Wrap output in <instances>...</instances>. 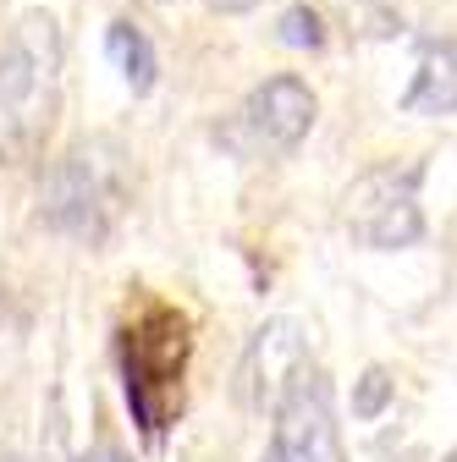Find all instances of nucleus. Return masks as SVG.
<instances>
[{"instance_id": "f257e3e1", "label": "nucleus", "mask_w": 457, "mask_h": 462, "mask_svg": "<svg viewBox=\"0 0 457 462\" xmlns=\"http://www.w3.org/2000/svg\"><path fill=\"white\" fill-rule=\"evenodd\" d=\"M61 110V28L28 12L0 50V165H28Z\"/></svg>"}, {"instance_id": "f03ea898", "label": "nucleus", "mask_w": 457, "mask_h": 462, "mask_svg": "<svg viewBox=\"0 0 457 462\" xmlns=\"http://www.w3.org/2000/svg\"><path fill=\"white\" fill-rule=\"evenodd\" d=\"M182 364H188V325L171 309H149L122 330V385L127 408L144 424L149 440L171 424V413L182 408Z\"/></svg>"}, {"instance_id": "7ed1b4c3", "label": "nucleus", "mask_w": 457, "mask_h": 462, "mask_svg": "<svg viewBox=\"0 0 457 462\" xmlns=\"http://www.w3.org/2000/svg\"><path fill=\"white\" fill-rule=\"evenodd\" d=\"M39 215L50 231L61 237H78V243H105L110 220L122 215V171H117V154L105 143H89V149H72L50 165V177L39 188Z\"/></svg>"}, {"instance_id": "20e7f679", "label": "nucleus", "mask_w": 457, "mask_h": 462, "mask_svg": "<svg viewBox=\"0 0 457 462\" xmlns=\"http://www.w3.org/2000/svg\"><path fill=\"white\" fill-rule=\"evenodd\" d=\"M314 127V94L303 78L281 72L265 78L226 122L215 127V143L232 149L238 160H275V154H293Z\"/></svg>"}, {"instance_id": "39448f33", "label": "nucleus", "mask_w": 457, "mask_h": 462, "mask_svg": "<svg viewBox=\"0 0 457 462\" xmlns=\"http://www.w3.org/2000/svg\"><path fill=\"white\" fill-rule=\"evenodd\" d=\"M419 182L424 165L419 160H386L348 188V231L359 248L391 254V248H414L424 237V209H419Z\"/></svg>"}, {"instance_id": "423d86ee", "label": "nucleus", "mask_w": 457, "mask_h": 462, "mask_svg": "<svg viewBox=\"0 0 457 462\" xmlns=\"http://www.w3.org/2000/svg\"><path fill=\"white\" fill-rule=\"evenodd\" d=\"M270 413H275V424H270V457L265 462H348L341 430H336V408H331V385L314 364L281 391V402Z\"/></svg>"}, {"instance_id": "0eeeda50", "label": "nucleus", "mask_w": 457, "mask_h": 462, "mask_svg": "<svg viewBox=\"0 0 457 462\" xmlns=\"http://www.w3.org/2000/svg\"><path fill=\"white\" fill-rule=\"evenodd\" d=\"M309 364H314V358H309V336H303V325H293V319H270V325H259L254 341H248V353H243V369H238V402H243L248 413L275 408L281 391H287Z\"/></svg>"}, {"instance_id": "6e6552de", "label": "nucleus", "mask_w": 457, "mask_h": 462, "mask_svg": "<svg viewBox=\"0 0 457 462\" xmlns=\"http://www.w3.org/2000/svg\"><path fill=\"white\" fill-rule=\"evenodd\" d=\"M403 110H414V116L457 110V39H430L419 50V72H414V88L403 94Z\"/></svg>"}, {"instance_id": "1a4fd4ad", "label": "nucleus", "mask_w": 457, "mask_h": 462, "mask_svg": "<svg viewBox=\"0 0 457 462\" xmlns=\"http://www.w3.org/2000/svg\"><path fill=\"white\" fill-rule=\"evenodd\" d=\"M105 50H110V61H117V72L127 78V88L133 94H149L154 88V50H149V39L133 28V23H110L105 28Z\"/></svg>"}, {"instance_id": "9d476101", "label": "nucleus", "mask_w": 457, "mask_h": 462, "mask_svg": "<svg viewBox=\"0 0 457 462\" xmlns=\"http://www.w3.org/2000/svg\"><path fill=\"white\" fill-rule=\"evenodd\" d=\"M275 39L293 44V50H320V44H325V23H320L314 6H293V12H281Z\"/></svg>"}, {"instance_id": "9b49d317", "label": "nucleus", "mask_w": 457, "mask_h": 462, "mask_svg": "<svg viewBox=\"0 0 457 462\" xmlns=\"http://www.w3.org/2000/svg\"><path fill=\"white\" fill-rule=\"evenodd\" d=\"M391 396H396V380H391L386 369H364L359 385H353V413H359V419H380Z\"/></svg>"}, {"instance_id": "f8f14e48", "label": "nucleus", "mask_w": 457, "mask_h": 462, "mask_svg": "<svg viewBox=\"0 0 457 462\" xmlns=\"http://www.w3.org/2000/svg\"><path fill=\"white\" fill-rule=\"evenodd\" d=\"M83 462H133V457L122 451V440H110V435H105V440H94V451H89Z\"/></svg>"}, {"instance_id": "ddd939ff", "label": "nucleus", "mask_w": 457, "mask_h": 462, "mask_svg": "<svg viewBox=\"0 0 457 462\" xmlns=\"http://www.w3.org/2000/svg\"><path fill=\"white\" fill-rule=\"evenodd\" d=\"M210 12H220V17H238V12H254L259 0H204Z\"/></svg>"}, {"instance_id": "4468645a", "label": "nucleus", "mask_w": 457, "mask_h": 462, "mask_svg": "<svg viewBox=\"0 0 457 462\" xmlns=\"http://www.w3.org/2000/svg\"><path fill=\"white\" fill-rule=\"evenodd\" d=\"M0 462H17V457H12V451H0Z\"/></svg>"}, {"instance_id": "2eb2a0df", "label": "nucleus", "mask_w": 457, "mask_h": 462, "mask_svg": "<svg viewBox=\"0 0 457 462\" xmlns=\"http://www.w3.org/2000/svg\"><path fill=\"white\" fill-rule=\"evenodd\" d=\"M364 6H369V0H364Z\"/></svg>"}]
</instances>
